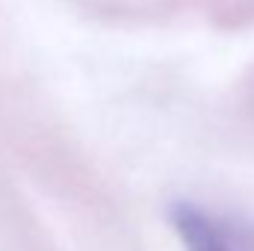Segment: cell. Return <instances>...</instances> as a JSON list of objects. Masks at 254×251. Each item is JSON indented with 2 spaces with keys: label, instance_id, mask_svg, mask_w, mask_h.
Segmentation results:
<instances>
[{
  "label": "cell",
  "instance_id": "1",
  "mask_svg": "<svg viewBox=\"0 0 254 251\" xmlns=\"http://www.w3.org/2000/svg\"><path fill=\"white\" fill-rule=\"evenodd\" d=\"M169 219L184 251H254V222L240 216L178 201L169 207Z\"/></svg>",
  "mask_w": 254,
  "mask_h": 251
}]
</instances>
